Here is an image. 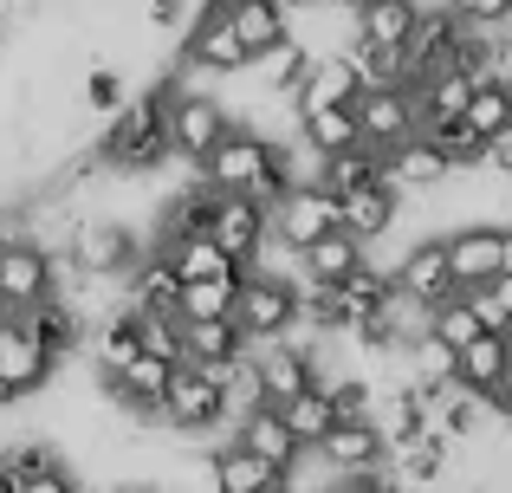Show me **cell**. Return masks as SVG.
Returning <instances> with one entry per match:
<instances>
[{"label":"cell","mask_w":512,"mask_h":493,"mask_svg":"<svg viewBox=\"0 0 512 493\" xmlns=\"http://www.w3.org/2000/svg\"><path fill=\"white\" fill-rule=\"evenodd\" d=\"M182 91L175 72H156L143 91H130L124 104L111 111L98 137V156L111 163V176H150V169L169 163V98Z\"/></svg>","instance_id":"6da1fadb"},{"label":"cell","mask_w":512,"mask_h":493,"mask_svg":"<svg viewBox=\"0 0 512 493\" xmlns=\"http://www.w3.org/2000/svg\"><path fill=\"white\" fill-rule=\"evenodd\" d=\"M150 247H156V241H143V234L130 228V221H117V215L72 221V234H65V253H72L78 273H91V279H117V286L130 279V266H137Z\"/></svg>","instance_id":"7a4b0ae2"},{"label":"cell","mask_w":512,"mask_h":493,"mask_svg":"<svg viewBox=\"0 0 512 493\" xmlns=\"http://www.w3.org/2000/svg\"><path fill=\"white\" fill-rule=\"evenodd\" d=\"M234 318L247 325L253 344L292 338V331H299V279H279V273H266V266H247V273H240V292H234Z\"/></svg>","instance_id":"3957f363"},{"label":"cell","mask_w":512,"mask_h":493,"mask_svg":"<svg viewBox=\"0 0 512 493\" xmlns=\"http://www.w3.org/2000/svg\"><path fill=\"white\" fill-rule=\"evenodd\" d=\"M214 422H227L221 370L182 357V364L169 370V383H163V429H169V435H208Z\"/></svg>","instance_id":"277c9868"},{"label":"cell","mask_w":512,"mask_h":493,"mask_svg":"<svg viewBox=\"0 0 512 493\" xmlns=\"http://www.w3.org/2000/svg\"><path fill=\"white\" fill-rule=\"evenodd\" d=\"M182 65L188 72H214V78H234L253 65V46L227 20V0H201L195 7V20L182 26Z\"/></svg>","instance_id":"5b68a950"},{"label":"cell","mask_w":512,"mask_h":493,"mask_svg":"<svg viewBox=\"0 0 512 493\" xmlns=\"http://www.w3.org/2000/svg\"><path fill=\"white\" fill-rule=\"evenodd\" d=\"M325 228H338V195L318 189L312 176H299L279 202H266V234H273V247H286V253L312 247Z\"/></svg>","instance_id":"8992f818"},{"label":"cell","mask_w":512,"mask_h":493,"mask_svg":"<svg viewBox=\"0 0 512 493\" xmlns=\"http://www.w3.org/2000/svg\"><path fill=\"white\" fill-rule=\"evenodd\" d=\"M227 124H234V111H227L214 91H195V85H182L169 98V156L175 163H188L195 169L201 156L214 150V143L227 137Z\"/></svg>","instance_id":"52a82bcc"},{"label":"cell","mask_w":512,"mask_h":493,"mask_svg":"<svg viewBox=\"0 0 512 493\" xmlns=\"http://www.w3.org/2000/svg\"><path fill=\"white\" fill-rule=\"evenodd\" d=\"M266 150H273V137L266 130H253V124H227V137L214 143L208 156H201V182H214V189H240V195H253V182H260V169H266Z\"/></svg>","instance_id":"ba28073f"},{"label":"cell","mask_w":512,"mask_h":493,"mask_svg":"<svg viewBox=\"0 0 512 493\" xmlns=\"http://www.w3.org/2000/svg\"><path fill=\"white\" fill-rule=\"evenodd\" d=\"M357 124H363V143L376 150H396L402 137L422 130V104H415V85H363L357 91Z\"/></svg>","instance_id":"9c48e42d"},{"label":"cell","mask_w":512,"mask_h":493,"mask_svg":"<svg viewBox=\"0 0 512 493\" xmlns=\"http://www.w3.org/2000/svg\"><path fill=\"white\" fill-rule=\"evenodd\" d=\"M0 299H7V312L52 299V247L39 241V234L0 241Z\"/></svg>","instance_id":"30bf717a"},{"label":"cell","mask_w":512,"mask_h":493,"mask_svg":"<svg viewBox=\"0 0 512 493\" xmlns=\"http://www.w3.org/2000/svg\"><path fill=\"white\" fill-rule=\"evenodd\" d=\"M461 26L467 20L448 7V0H428V7L415 13L409 39H402V72H409V85L428 78V72H441V65H454V39H461Z\"/></svg>","instance_id":"8fae6325"},{"label":"cell","mask_w":512,"mask_h":493,"mask_svg":"<svg viewBox=\"0 0 512 493\" xmlns=\"http://www.w3.org/2000/svg\"><path fill=\"white\" fill-rule=\"evenodd\" d=\"M208 234H214V247L221 253H234L240 266H253L266 253V202H253V195H240V189H221L214 195V221H208Z\"/></svg>","instance_id":"7c38bea8"},{"label":"cell","mask_w":512,"mask_h":493,"mask_svg":"<svg viewBox=\"0 0 512 493\" xmlns=\"http://www.w3.org/2000/svg\"><path fill=\"white\" fill-rule=\"evenodd\" d=\"M65 487H78V474L52 442L0 448V493H65Z\"/></svg>","instance_id":"4fadbf2b"},{"label":"cell","mask_w":512,"mask_h":493,"mask_svg":"<svg viewBox=\"0 0 512 493\" xmlns=\"http://www.w3.org/2000/svg\"><path fill=\"white\" fill-rule=\"evenodd\" d=\"M389 273H396V292H409L415 305H435V299H448V292H461L454 286V260H448V234L409 241V253H402Z\"/></svg>","instance_id":"5bb4252c"},{"label":"cell","mask_w":512,"mask_h":493,"mask_svg":"<svg viewBox=\"0 0 512 493\" xmlns=\"http://www.w3.org/2000/svg\"><path fill=\"white\" fill-rule=\"evenodd\" d=\"M312 448L331 461V474H338V481H344V474L376 468V461H389V442H383V429H376V416H338Z\"/></svg>","instance_id":"9a60e30c"},{"label":"cell","mask_w":512,"mask_h":493,"mask_svg":"<svg viewBox=\"0 0 512 493\" xmlns=\"http://www.w3.org/2000/svg\"><path fill=\"white\" fill-rule=\"evenodd\" d=\"M448 260H454V286H487L493 273H512V228H461L448 234Z\"/></svg>","instance_id":"2e32d148"},{"label":"cell","mask_w":512,"mask_h":493,"mask_svg":"<svg viewBox=\"0 0 512 493\" xmlns=\"http://www.w3.org/2000/svg\"><path fill=\"white\" fill-rule=\"evenodd\" d=\"M383 176H389V189L409 202V195H435V189H448V156L435 150V143L415 130V137H402L396 150H383Z\"/></svg>","instance_id":"e0dca14e"},{"label":"cell","mask_w":512,"mask_h":493,"mask_svg":"<svg viewBox=\"0 0 512 493\" xmlns=\"http://www.w3.org/2000/svg\"><path fill=\"white\" fill-rule=\"evenodd\" d=\"M0 370L13 377V390H20V396H39L52 377H59V364L39 351V338L26 331L20 312H0Z\"/></svg>","instance_id":"ac0fdd59"},{"label":"cell","mask_w":512,"mask_h":493,"mask_svg":"<svg viewBox=\"0 0 512 493\" xmlns=\"http://www.w3.org/2000/svg\"><path fill=\"white\" fill-rule=\"evenodd\" d=\"M253 338L247 325H240L234 312H214V318H182V357H195V364L208 370H227L234 357H247Z\"/></svg>","instance_id":"d6986e66"},{"label":"cell","mask_w":512,"mask_h":493,"mask_svg":"<svg viewBox=\"0 0 512 493\" xmlns=\"http://www.w3.org/2000/svg\"><path fill=\"white\" fill-rule=\"evenodd\" d=\"M402 221V195L389 189V176L383 182H363V189H344L338 195V228H350L363 247L370 241H383L389 228Z\"/></svg>","instance_id":"ffe728a7"},{"label":"cell","mask_w":512,"mask_h":493,"mask_svg":"<svg viewBox=\"0 0 512 493\" xmlns=\"http://www.w3.org/2000/svg\"><path fill=\"white\" fill-rule=\"evenodd\" d=\"M357 91H363L357 52H350V46L318 52L312 72H305V85H299V98H292V111H312V104H357Z\"/></svg>","instance_id":"44dd1931"},{"label":"cell","mask_w":512,"mask_h":493,"mask_svg":"<svg viewBox=\"0 0 512 493\" xmlns=\"http://www.w3.org/2000/svg\"><path fill=\"white\" fill-rule=\"evenodd\" d=\"M448 455H454V435H441V429H415V435H402V442H389L396 487H435V481H448Z\"/></svg>","instance_id":"7402d4cb"},{"label":"cell","mask_w":512,"mask_h":493,"mask_svg":"<svg viewBox=\"0 0 512 493\" xmlns=\"http://www.w3.org/2000/svg\"><path fill=\"white\" fill-rule=\"evenodd\" d=\"M234 442H240V448H253L260 461H273L279 474H286L292 461L305 455V442L292 435V422H286V409H279V403H260V409H247V416L234 422Z\"/></svg>","instance_id":"603a6c76"},{"label":"cell","mask_w":512,"mask_h":493,"mask_svg":"<svg viewBox=\"0 0 512 493\" xmlns=\"http://www.w3.org/2000/svg\"><path fill=\"white\" fill-rule=\"evenodd\" d=\"M512 370V331H480V338H467L461 351H454V383H467V390L493 396L506 383Z\"/></svg>","instance_id":"cb8c5ba5"},{"label":"cell","mask_w":512,"mask_h":493,"mask_svg":"<svg viewBox=\"0 0 512 493\" xmlns=\"http://www.w3.org/2000/svg\"><path fill=\"white\" fill-rule=\"evenodd\" d=\"M20 318H26V331L39 338V351L52 357V364H65V357L85 344V318H78V305L72 299H39V305H20Z\"/></svg>","instance_id":"d4e9b609"},{"label":"cell","mask_w":512,"mask_h":493,"mask_svg":"<svg viewBox=\"0 0 512 493\" xmlns=\"http://www.w3.org/2000/svg\"><path fill=\"white\" fill-rule=\"evenodd\" d=\"M350 143H363L357 104H312V111H299V150L331 156V150H350Z\"/></svg>","instance_id":"484cf974"},{"label":"cell","mask_w":512,"mask_h":493,"mask_svg":"<svg viewBox=\"0 0 512 493\" xmlns=\"http://www.w3.org/2000/svg\"><path fill=\"white\" fill-rule=\"evenodd\" d=\"M312 59H318V52L305 46L299 33H286L279 46H266L260 59H253V65H260V98H299V85H305V72H312Z\"/></svg>","instance_id":"4316f807"},{"label":"cell","mask_w":512,"mask_h":493,"mask_svg":"<svg viewBox=\"0 0 512 493\" xmlns=\"http://www.w3.org/2000/svg\"><path fill=\"white\" fill-rule=\"evenodd\" d=\"M214 487L221 493H273V487H286V474H279L273 461H260L253 448L221 442L214 448Z\"/></svg>","instance_id":"83f0119b"},{"label":"cell","mask_w":512,"mask_h":493,"mask_svg":"<svg viewBox=\"0 0 512 493\" xmlns=\"http://www.w3.org/2000/svg\"><path fill=\"white\" fill-rule=\"evenodd\" d=\"M137 312H175V299H182V273L169 266L163 247H150L137 266H130V292H124Z\"/></svg>","instance_id":"f1b7e54d"},{"label":"cell","mask_w":512,"mask_h":493,"mask_svg":"<svg viewBox=\"0 0 512 493\" xmlns=\"http://www.w3.org/2000/svg\"><path fill=\"white\" fill-rule=\"evenodd\" d=\"M389 292H396V273H383V266H376L370 253H363V260H357V266H350V273L338 279V299H344V331H350V325H363L370 312H383V305H389Z\"/></svg>","instance_id":"f546056e"},{"label":"cell","mask_w":512,"mask_h":493,"mask_svg":"<svg viewBox=\"0 0 512 493\" xmlns=\"http://www.w3.org/2000/svg\"><path fill=\"white\" fill-rule=\"evenodd\" d=\"M363 253H370V247H363L350 228H325L312 247H299V279H325V286H338Z\"/></svg>","instance_id":"4dcf8cb0"},{"label":"cell","mask_w":512,"mask_h":493,"mask_svg":"<svg viewBox=\"0 0 512 493\" xmlns=\"http://www.w3.org/2000/svg\"><path fill=\"white\" fill-rule=\"evenodd\" d=\"M227 20L240 26V39H247L253 59H260L266 46H279V39L292 33V0H227Z\"/></svg>","instance_id":"1f68e13d"},{"label":"cell","mask_w":512,"mask_h":493,"mask_svg":"<svg viewBox=\"0 0 512 493\" xmlns=\"http://www.w3.org/2000/svg\"><path fill=\"white\" fill-rule=\"evenodd\" d=\"M169 253V266L182 279H214V273H247V266L234 260V253L214 247V234H169V241H156Z\"/></svg>","instance_id":"d6a6232c"},{"label":"cell","mask_w":512,"mask_h":493,"mask_svg":"<svg viewBox=\"0 0 512 493\" xmlns=\"http://www.w3.org/2000/svg\"><path fill=\"white\" fill-rule=\"evenodd\" d=\"M422 137L448 156L454 176H461V169H487V137H480L467 117H435V124H422Z\"/></svg>","instance_id":"836d02e7"},{"label":"cell","mask_w":512,"mask_h":493,"mask_svg":"<svg viewBox=\"0 0 512 493\" xmlns=\"http://www.w3.org/2000/svg\"><path fill=\"white\" fill-rule=\"evenodd\" d=\"M415 13H422V0H370V7H357V39H370V46H402Z\"/></svg>","instance_id":"e575fe53"},{"label":"cell","mask_w":512,"mask_h":493,"mask_svg":"<svg viewBox=\"0 0 512 493\" xmlns=\"http://www.w3.org/2000/svg\"><path fill=\"white\" fill-rule=\"evenodd\" d=\"M279 409H286V422H292V435H299V442H305V448H312V442H318V435H325V429H331V422H338V409H331V390H325V377H318V383H305V390H299V396H286V403H279Z\"/></svg>","instance_id":"d590c367"},{"label":"cell","mask_w":512,"mask_h":493,"mask_svg":"<svg viewBox=\"0 0 512 493\" xmlns=\"http://www.w3.org/2000/svg\"><path fill=\"white\" fill-rule=\"evenodd\" d=\"M234 292H240V273L182 279V299H175V318H214V312H234Z\"/></svg>","instance_id":"8d00e7d4"},{"label":"cell","mask_w":512,"mask_h":493,"mask_svg":"<svg viewBox=\"0 0 512 493\" xmlns=\"http://www.w3.org/2000/svg\"><path fill=\"white\" fill-rule=\"evenodd\" d=\"M428 331H435L441 344H454V351H461L467 338H480V312H474V299H467V292H448V299H435L428 305Z\"/></svg>","instance_id":"74e56055"},{"label":"cell","mask_w":512,"mask_h":493,"mask_svg":"<svg viewBox=\"0 0 512 493\" xmlns=\"http://www.w3.org/2000/svg\"><path fill=\"white\" fill-rule=\"evenodd\" d=\"M467 124H474L480 130V137H493V130H500V124H512V98H506V85H500V78H480V85H474V98H467Z\"/></svg>","instance_id":"f35d334b"},{"label":"cell","mask_w":512,"mask_h":493,"mask_svg":"<svg viewBox=\"0 0 512 493\" xmlns=\"http://www.w3.org/2000/svg\"><path fill=\"white\" fill-rule=\"evenodd\" d=\"M124 98H130V78L117 72V65H91L85 72V111L91 117H111Z\"/></svg>","instance_id":"ab89813d"},{"label":"cell","mask_w":512,"mask_h":493,"mask_svg":"<svg viewBox=\"0 0 512 493\" xmlns=\"http://www.w3.org/2000/svg\"><path fill=\"white\" fill-rule=\"evenodd\" d=\"M454 13H461L467 26H493V33H500V26H512V0H448Z\"/></svg>","instance_id":"60d3db41"},{"label":"cell","mask_w":512,"mask_h":493,"mask_svg":"<svg viewBox=\"0 0 512 493\" xmlns=\"http://www.w3.org/2000/svg\"><path fill=\"white\" fill-rule=\"evenodd\" d=\"M195 7L201 0H150L143 13H150V26H163V33H182V26L195 20Z\"/></svg>","instance_id":"b9f144b4"},{"label":"cell","mask_w":512,"mask_h":493,"mask_svg":"<svg viewBox=\"0 0 512 493\" xmlns=\"http://www.w3.org/2000/svg\"><path fill=\"white\" fill-rule=\"evenodd\" d=\"M487 169H493V176H506V182H512V124H500V130L487 137Z\"/></svg>","instance_id":"7bdbcfd3"},{"label":"cell","mask_w":512,"mask_h":493,"mask_svg":"<svg viewBox=\"0 0 512 493\" xmlns=\"http://www.w3.org/2000/svg\"><path fill=\"white\" fill-rule=\"evenodd\" d=\"M493 78H500V85H512V26H500V33H493Z\"/></svg>","instance_id":"ee69618b"},{"label":"cell","mask_w":512,"mask_h":493,"mask_svg":"<svg viewBox=\"0 0 512 493\" xmlns=\"http://www.w3.org/2000/svg\"><path fill=\"white\" fill-rule=\"evenodd\" d=\"M487 292H493V305H500V318H506V331H512V273H493Z\"/></svg>","instance_id":"f6af8a7d"},{"label":"cell","mask_w":512,"mask_h":493,"mask_svg":"<svg viewBox=\"0 0 512 493\" xmlns=\"http://www.w3.org/2000/svg\"><path fill=\"white\" fill-rule=\"evenodd\" d=\"M487 403H493V409H500V422H512V370H506V383H500V390H493V396H487Z\"/></svg>","instance_id":"bcb514c9"},{"label":"cell","mask_w":512,"mask_h":493,"mask_svg":"<svg viewBox=\"0 0 512 493\" xmlns=\"http://www.w3.org/2000/svg\"><path fill=\"white\" fill-rule=\"evenodd\" d=\"M20 403H26V396L13 390V377H7V370H0V416H7V409H20Z\"/></svg>","instance_id":"7dc6e473"},{"label":"cell","mask_w":512,"mask_h":493,"mask_svg":"<svg viewBox=\"0 0 512 493\" xmlns=\"http://www.w3.org/2000/svg\"><path fill=\"white\" fill-rule=\"evenodd\" d=\"M344 7H370V0H344Z\"/></svg>","instance_id":"c3c4849f"},{"label":"cell","mask_w":512,"mask_h":493,"mask_svg":"<svg viewBox=\"0 0 512 493\" xmlns=\"http://www.w3.org/2000/svg\"><path fill=\"white\" fill-rule=\"evenodd\" d=\"M0 312H7V299H0Z\"/></svg>","instance_id":"681fc988"},{"label":"cell","mask_w":512,"mask_h":493,"mask_svg":"<svg viewBox=\"0 0 512 493\" xmlns=\"http://www.w3.org/2000/svg\"><path fill=\"white\" fill-rule=\"evenodd\" d=\"M506 98H512V85H506Z\"/></svg>","instance_id":"f907efd6"}]
</instances>
